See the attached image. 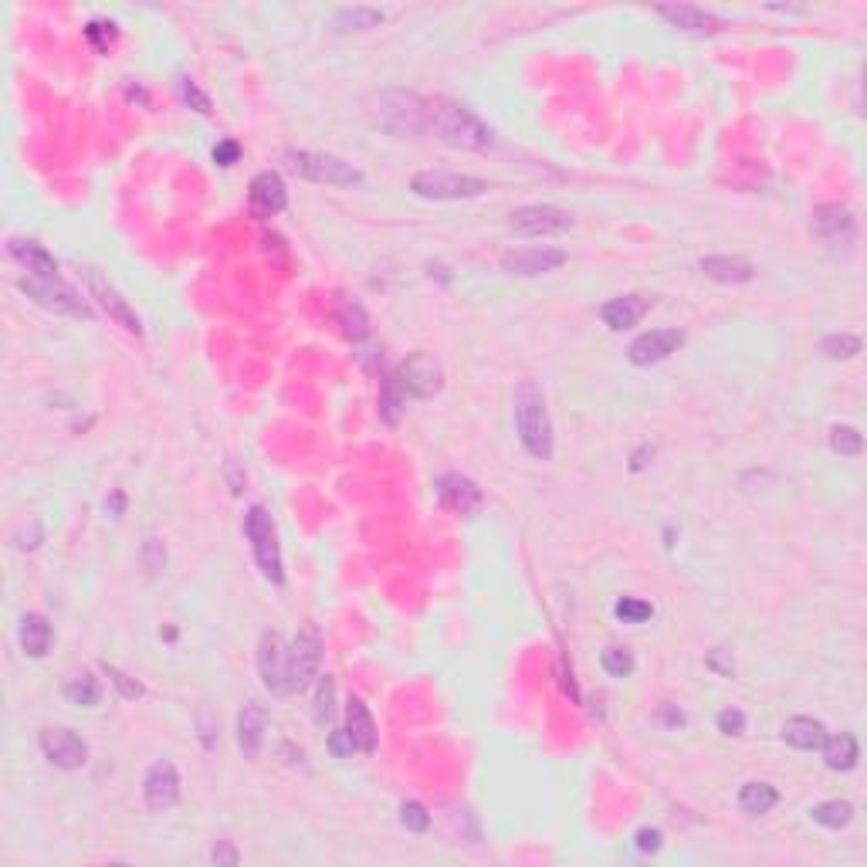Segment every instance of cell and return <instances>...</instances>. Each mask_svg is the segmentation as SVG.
I'll return each mask as SVG.
<instances>
[{"instance_id":"44dd1931","label":"cell","mask_w":867,"mask_h":867,"mask_svg":"<svg viewBox=\"0 0 867 867\" xmlns=\"http://www.w3.org/2000/svg\"><path fill=\"white\" fill-rule=\"evenodd\" d=\"M647 309H651V299L647 295H620V299H610L607 305L600 309L603 322L613 329V332H624L630 326H637V322L644 319Z\"/></svg>"},{"instance_id":"836d02e7","label":"cell","mask_w":867,"mask_h":867,"mask_svg":"<svg viewBox=\"0 0 867 867\" xmlns=\"http://www.w3.org/2000/svg\"><path fill=\"white\" fill-rule=\"evenodd\" d=\"M336 715V678L319 674V695H315V722L326 725Z\"/></svg>"},{"instance_id":"1f68e13d","label":"cell","mask_w":867,"mask_h":867,"mask_svg":"<svg viewBox=\"0 0 867 867\" xmlns=\"http://www.w3.org/2000/svg\"><path fill=\"white\" fill-rule=\"evenodd\" d=\"M779 803V793L776 786L769 783H746L739 793V807L746 813H769Z\"/></svg>"},{"instance_id":"e575fe53","label":"cell","mask_w":867,"mask_h":867,"mask_svg":"<svg viewBox=\"0 0 867 867\" xmlns=\"http://www.w3.org/2000/svg\"><path fill=\"white\" fill-rule=\"evenodd\" d=\"M830 448H834V454H844V458H857V454L864 451V437L857 427L837 424L834 431H830Z\"/></svg>"},{"instance_id":"d6986e66","label":"cell","mask_w":867,"mask_h":867,"mask_svg":"<svg viewBox=\"0 0 867 867\" xmlns=\"http://www.w3.org/2000/svg\"><path fill=\"white\" fill-rule=\"evenodd\" d=\"M813 231H817L823 241L847 244V241L854 238V217H851V210L840 207V204H823V207H817V210H813Z\"/></svg>"},{"instance_id":"f6af8a7d","label":"cell","mask_w":867,"mask_h":867,"mask_svg":"<svg viewBox=\"0 0 867 867\" xmlns=\"http://www.w3.org/2000/svg\"><path fill=\"white\" fill-rule=\"evenodd\" d=\"M238 156H241V146L234 143V139H224V143H217V150H214V160L221 166H234L238 163Z\"/></svg>"},{"instance_id":"d6a6232c","label":"cell","mask_w":867,"mask_h":867,"mask_svg":"<svg viewBox=\"0 0 867 867\" xmlns=\"http://www.w3.org/2000/svg\"><path fill=\"white\" fill-rule=\"evenodd\" d=\"M600 664H603V671L610 674V678H630V674H634V668H637V661H634V651H627V647H607V651L600 654Z\"/></svg>"},{"instance_id":"ac0fdd59","label":"cell","mask_w":867,"mask_h":867,"mask_svg":"<svg viewBox=\"0 0 867 867\" xmlns=\"http://www.w3.org/2000/svg\"><path fill=\"white\" fill-rule=\"evenodd\" d=\"M268 739V712L261 705H244L238 715V746L248 759H258Z\"/></svg>"},{"instance_id":"3957f363","label":"cell","mask_w":867,"mask_h":867,"mask_svg":"<svg viewBox=\"0 0 867 867\" xmlns=\"http://www.w3.org/2000/svg\"><path fill=\"white\" fill-rule=\"evenodd\" d=\"M515 431H519L522 448L539 461L553 458V420H549L546 393L536 380H522L515 387Z\"/></svg>"},{"instance_id":"f35d334b","label":"cell","mask_w":867,"mask_h":867,"mask_svg":"<svg viewBox=\"0 0 867 867\" xmlns=\"http://www.w3.org/2000/svg\"><path fill=\"white\" fill-rule=\"evenodd\" d=\"M400 823H404L407 830H414V834H424V830L431 827V813L420 807V803L410 800V803L400 807Z\"/></svg>"},{"instance_id":"6da1fadb","label":"cell","mask_w":867,"mask_h":867,"mask_svg":"<svg viewBox=\"0 0 867 867\" xmlns=\"http://www.w3.org/2000/svg\"><path fill=\"white\" fill-rule=\"evenodd\" d=\"M366 116L383 133L407 139L427 136V99L404 89H383L366 99Z\"/></svg>"},{"instance_id":"603a6c76","label":"cell","mask_w":867,"mask_h":867,"mask_svg":"<svg viewBox=\"0 0 867 867\" xmlns=\"http://www.w3.org/2000/svg\"><path fill=\"white\" fill-rule=\"evenodd\" d=\"M437 492H441V502L448 505V509L458 512V515L478 512V505H481V488L471 478H464V475H444Z\"/></svg>"},{"instance_id":"2e32d148","label":"cell","mask_w":867,"mask_h":867,"mask_svg":"<svg viewBox=\"0 0 867 867\" xmlns=\"http://www.w3.org/2000/svg\"><path fill=\"white\" fill-rule=\"evenodd\" d=\"M258 674H261V681H265V688L275 691V695H285L288 691V685H285V651H282V641H278L275 630H265V634H261Z\"/></svg>"},{"instance_id":"8d00e7d4","label":"cell","mask_w":867,"mask_h":867,"mask_svg":"<svg viewBox=\"0 0 867 867\" xmlns=\"http://www.w3.org/2000/svg\"><path fill=\"white\" fill-rule=\"evenodd\" d=\"M613 613H617V620H624V624H644V620L654 617V607L647 600H637V597H624L617 600V607H613Z\"/></svg>"},{"instance_id":"cb8c5ba5","label":"cell","mask_w":867,"mask_h":867,"mask_svg":"<svg viewBox=\"0 0 867 867\" xmlns=\"http://www.w3.org/2000/svg\"><path fill=\"white\" fill-rule=\"evenodd\" d=\"M654 11H658L668 24H674V28H681V31H698V34H705V31H718V24H722V17H718V14L705 11V7H695V4L654 7Z\"/></svg>"},{"instance_id":"f1b7e54d","label":"cell","mask_w":867,"mask_h":867,"mask_svg":"<svg viewBox=\"0 0 867 867\" xmlns=\"http://www.w3.org/2000/svg\"><path fill=\"white\" fill-rule=\"evenodd\" d=\"M383 17L387 11H380V7H343V11H336V24L343 31H370L380 28Z\"/></svg>"},{"instance_id":"ba28073f","label":"cell","mask_w":867,"mask_h":867,"mask_svg":"<svg viewBox=\"0 0 867 867\" xmlns=\"http://www.w3.org/2000/svg\"><path fill=\"white\" fill-rule=\"evenodd\" d=\"M410 190L424 200H471L488 194V180L468 177V173H444V170H424L410 180Z\"/></svg>"},{"instance_id":"9a60e30c","label":"cell","mask_w":867,"mask_h":867,"mask_svg":"<svg viewBox=\"0 0 867 867\" xmlns=\"http://www.w3.org/2000/svg\"><path fill=\"white\" fill-rule=\"evenodd\" d=\"M248 204H251V214L268 221V217L282 214L288 207V190H285V180L278 177L275 170H261L255 180H251V190H248Z\"/></svg>"},{"instance_id":"f907efd6","label":"cell","mask_w":867,"mask_h":867,"mask_svg":"<svg viewBox=\"0 0 867 867\" xmlns=\"http://www.w3.org/2000/svg\"><path fill=\"white\" fill-rule=\"evenodd\" d=\"M105 512H112V515L119 519V512H122V492L112 495V502H105Z\"/></svg>"},{"instance_id":"5bb4252c","label":"cell","mask_w":867,"mask_h":867,"mask_svg":"<svg viewBox=\"0 0 867 867\" xmlns=\"http://www.w3.org/2000/svg\"><path fill=\"white\" fill-rule=\"evenodd\" d=\"M681 346H685V332L681 329H654L630 343L627 359L634 366H654V363H664L671 353H678Z\"/></svg>"},{"instance_id":"5b68a950","label":"cell","mask_w":867,"mask_h":867,"mask_svg":"<svg viewBox=\"0 0 867 867\" xmlns=\"http://www.w3.org/2000/svg\"><path fill=\"white\" fill-rule=\"evenodd\" d=\"M17 288H21L31 302H38L41 309H48V312L75 315V319H92V309L85 305V299L61 275L58 278L28 275V278H21V282H17Z\"/></svg>"},{"instance_id":"83f0119b","label":"cell","mask_w":867,"mask_h":867,"mask_svg":"<svg viewBox=\"0 0 867 867\" xmlns=\"http://www.w3.org/2000/svg\"><path fill=\"white\" fill-rule=\"evenodd\" d=\"M857 759H861V746H857V739L851 732H840L834 739L823 742V763H827V769H834V773H851L857 766Z\"/></svg>"},{"instance_id":"d4e9b609","label":"cell","mask_w":867,"mask_h":867,"mask_svg":"<svg viewBox=\"0 0 867 867\" xmlns=\"http://www.w3.org/2000/svg\"><path fill=\"white\" fill-rule=\"evenodd\" d=\"M783 739L790 742L793 749L813 752V749H823L827 729H823V722H817V718H810V715H793L783 722Z\"/></svg>"},{"instance_id":"74e56055","label":"cell","mask_w":867,"mask_h":867,"mask_svg":"<svg viewBox=\"0 0 867 867\" xmlns=\"http://www.w3.org/2000/svg\"><path fill=\"white\" fill-rule=\"evenodd\" d=\"M339 319H343V326L353 339H363L366 332H370V319H366V312L359 309L356 302H346L343 309H339Z\"/></svg>"},{"instance_id":"52a82bcc","label":"cell","mask_w":867,"mask_h":867,"mask_svg":"<svg viewBox=\"0 0 867 867\" xmlns=\"http://www.w3.org/2000/svg\"><path fill=\"white\" fill-rule=\"evenodd\" d=\"M244 536L251 539V549H255V559L265 573V580L271 583H282V549H278V532H275V522H271L268 509H248L244 515Z\"/></svg>"},{"instance_id":"681fc988","label":"cell","mask_w":867,"mask_h":867,"mask_svg":"<svg viewBox=\"0 0 867 867\" xmlns=\"http://www.w3.org/2000/svg\"><path fill=\"white\" fill-rule=\"evenodd\" d=\"M210 861H214V864H227V867H234V864H238V851H234V847L227 844V840H221V844L214 847V854H210Z\"/></svg>"},{"instance_id":"60d3db41","label":"cell","mask_w":867,"mask_h":867,"mask_svg":"<svg viewBox=\"0 0 867 867\" xmlns=\"http://www.w3.org/2000/svg\"><path fill=\"white\" fill-rule=\"evenodd\" d=\"M85 38H89L99 51H109V45L116 41V24H112V21H92L89 28H85Z\"/></svg>"},{"instance_id":"9c48e42d","label":"cell","mask_w":867,"mask_h":867,"mask_svg":"<svg viewBox=\"0 0 867 867\" xmlns=\"http://www.w3.org/2000/svg\"><path fill=\"white\" fill-rule=\"evenodd\" d=\"M573 224V214L553 204H529L509 214V231L519 238H559Z\"/></svg>"},{"instance_id":"7bdbcfd3","label":"cell","mask_w":867,"mask_h":867,"mask_svg":"<svg viewBox=\"0 0 867 867\" xmlns=\"http://www.w3.org/2000/svg\"><path fill=\"white\" fill-rule=\"evenodd\" d=\"M400 400H404V390H400L397 383L390 380L387 387H383V400H380V410H383V417H387L390 424L400 417Z\"/></svg>"},{"instance_id":"30bf717a","label":"cell","mask_w":867,"mask_h":867,"mask_svg":"<svg viewBox=\"0 0 867 867\" xmlns=\"http://www.w3.org/2000/svg\"><path fill=\"white\" fill-rule=\"evenodd\" d=\"M393 383L404 390V397L431 400L444 387V370H441V363H437L431 353H410L404 363L397 366Z\"/></svg>"},{"instance_id":"ffe728a7","label":"cell","mask_w":867,"mask_h":867,"mask_svg":"<svg viewBox=\"0 0 867 867\" xmlns=\"http://www.w3.org/2000/svg\"><path fill=\"white\" fill-rule=\"evenodd\" d=\"M698 268L705 271L708 278L722 285H746L756 278V268H752L749 258H739V255H708L698 261Z\"/></svg>"},{"instance_id":"ee69618b","label":"cell","mask_w":867,"mask_h":867,"mask_svg":"<svg viewBox=\"0 0 867 867\" xmlns=\"http://www.w3.org/2000/svg\"><path fill=\"white\" fill-rule=\"evenodd\" d=\"M637 851H641V854H658L661 851V830H654V827L637 830Z\"/></svg>"},{"instance_id":"277c9868","label":"cell","mask_w":867,"mask_h":867,"mask_svg":"<svg viewBox=\"0 0 867 867\" xmlns=\"http://www.w3.org/2000/svg\"><path fill=\"white\" fill-rule=\"evenodd\" d=\"M285 160L295 173H299V177L312 180V183H329V187H363L366 183L363 170L353 163H346L343 156L292 150V153H285Z\"/></svg>"},{"instance_id":"c3c4849f","label":"cell","mask_w":867,"mask_h":867,"mask_svg":"<svg viewBox=\"0 0 867 867\" xmlns=\"http://www.w3.org/2000/svg\"><path fill=\"white\" fill-rule=\"evenodd\" d=\"M329 749L336 752L339 759H343V756H349V752H353L356 746H353V739H349V732H332V735H329Z\"/></svg>"},{"instance_id":"484cf974","label":"cell","mask_w":867,"mask_h":867,"mask_svg":"<svg viewBox=\"0 0 867 867\" xmlns=\"http://www.w3.org/2000/svg\"><path fill=\"white\" fill-rule=\"evenodd\" d=\"M7 251H11V258H14L21 268H28L31 275H38V278H58L55 258H51L48 251L41 248V244H34V241H11V244H7Z\"/></svg>"},{"instance_id":"4dcf8cb0","label":"cell","mask_w":867,"mask_h":867,"mask_svg":"<svg viewBox=\"0 0 867 867\" xmlns=\"http://www.w3.org/2000/svg\"><path fill=\"white\" fill-rule=\"evenodd\" d=\"M810 820L820 823V827H827V830H840V827H847V823L854 820V803L827 800V803H820V807L810 810Z\"/></svg>"},{"instance_id":"bcb514c9","label":"cell","mask_w":867,"mask_h":867,"mask_svg":"<svg viewBox=\"0 0 867 867\" xmlns=\"http://www.w3.org/2000/svg\"><path fill=\"white\" fill-rule=\"evenodd\" d=\"M105 671H109L112 685H119V691H122V695H126V698H139V695H143V688L133 685V681H129L122 671H116V668H105Z\"/></svg>"},{"instance_id":"4fadbf2b","label":"cell","mask_w":867,"mask_h":867,"mask_svg":"<svg viewBox=\"0 0 867 867\" xmlns=\"http://www.w3.org/2000/svg\"><path fill=\"white\" fill-rule=\"evenodd\" d=\"M143 796H146V807L153 813L173 810L180 803V773L170 759H160V763L150 766V773L143 779Z\"/></svg>"},{"instance_id":"f546056e","label":"cell","mask_w":867,"mask_h":867,"mask_svg":"<svg viewBox=\"0 0 867 867\" xmlns=\"http://www.w3.org/2000/svg\"><path fill=\"white\" fill-rule=\"evenodd\" d=\"M65 698L72 705H82V708H92V705H99V698H102V685H99V678H92L89 671H82V674H75V678H68V685H65Z\"/></svg>"},{"instance_id":"e0dca14e","label":"cell","mask_w":867,"mask_h":867,"mask_svg":"<svg viewBox=\"0 0 867 867\" xmlns=\"http://www.w3.org/2000/svg\"><path fill=\"white\" fill-rule=\"evenodd\" d=\"M502 265L509 275L532 278V275H546V271H556L559 265H566V255L559 248H529V251H515Z\"/></svg>"},{"instance_id":"7a4b0ae2","label":"cell","mask_w":867,"mask_h":867,"mask_svg":"<svg viewBox=\"0 0 867 867\" xmlns=\"http://www.w3.org/2000/svg\"><path fill=\"white\" fill-rule=\"evenodd\" d=\"M427 133H434L448 146H458V150H488L495 143L492 129L475 112L451 99H441V95L427 99Z\"/></svg>"},{"instance_id":"8fae6325","label":"cell","mask_w":867,"mask_h":867,"mask_svg":"<svg viewBox=\"0 0 867 867\" xmlns=\"http://www.w3.org/2000/svg\"><path fill=\"white\" fill-rule=\"evenodd\" d=\"M41 752H45V759L51 766L65 769V773H75V769H82L85 763H89V746H85V739L72 729H61V725H55V729H45L41 732Z\"/></svg>"},{"instance_id":"8992f818","label":"cell","mask_w":867,"mask_h":867,"mask_svg":"<svg viewBox=\"0 0 867 867\" xmlns=\"http://www.w3.org/2000/svg\"><path fill=\"white\" fill-rule=\"evenodd\" d=\"M319 664H322V637L312 624H305L299 634H295L292 647L285 651V685L288 691H305L319 678Z\"/></svg>"},{"instance_id":"7402d4cb","label":"cell","mask_w":867,"mask_h":867,"mask_svg":"<svg viewBox=\"0 0 867 867\" xmlns=\"http://www.w3.org/2000/svg\"><path fill=\"white\" fill-rule=\"evenodd\" d=\"M346 732H349V739H353V746L359 752H366V756L376 752L380 735H376V722H373V715H370V708H366L363 698H349V705H346Z\"/></svg>"},{"instance_id":"d590c367","label":"cell","mask_w":867,"mask_h":867,"mask_svg":"<svg viewBox=\"0 0 867 867\" xmlns=\"http://www.w3.org/2000/svg\"><path fill=\"white\" fill-rule=\"evenodd\" d=\"M820 349L827 359H854L857 353H861V339L851 336V332H834V336L823 339Z\"/></svg>"},{"instance_id":"b9f144b4","label":"cell","mask_w":867,"mask_h":867,"mask_svg":"<svg viewBox=\"0 0 867 867\" xmlns=\"http://www.w3.org/2000/svg\"><path fill=\"white\" fill-rule=\"evenodd\" d=\"M715 725L722 735H742L746 732V715H742L739 708H725V712H718Z\"/></svg>"},{"instance_id":"4316f807","label":"cell","mask_w":867,"mask_h":867,"mask_svg":"<svg viewBox=\"0 0 867 867\" xmlns=\"http://www.w3.org/2000/svg\"><path fill=\"white\" fill-rule=\"evenodd\" d=\"M17 641H21V651L28 654V658H45L51 647V624L41 613H24Z\"/></svg>"},{"instance_id":"7c38bea8","label":"cell","mask_w":867,"mask_h":867,"mask_svg":"<svg viewBox=\"0 0 867 867\" xmlns=\"http://www.w3.org/2000/svg\"><path fill=\"white\" fill-rule=\"evenodd\" d=\"M82 278H85V285H89L92 299L99 302L105 312H109V319H116L126 332H136V336H139V329H143V326H139V315L129 309V302L116 292V285H112L109 278H105L102 271H95V268H82Z\"/></svg>"},{"instance_id":"ab89813d","label":"cell","mask_w":867,"mask_h":867,"mask_svg":"<svg viewBox=\"0 0 867 867\" xmlns=\"http://www.w3.org/2000/svg\"><path fill=\"white\" fill-rule=\"evenodd\" d=\"M143 566H146V573L150 576H160L163 569H166V549H163V542L160 539H146V546H143Z\"/></svg>"},{"instance_id":"7dc6e473","label":"cell","mask_w":867,"mask_h":867,"mask_svg":"<svg viewBox=\"0 0 867 867\" xmlns=\"http://www.w3.org/2000/svg\"><path fill=\"white\" fill-rule=\"evenodd\" d=\"M183 99L194 102V105H197V112H210V99L197 89L194 82H190V78H187V82H183Z\"/></svg>"}]
</instances>
